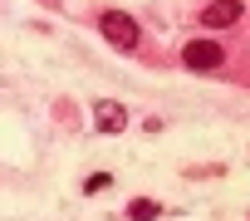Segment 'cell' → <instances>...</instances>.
I'll return each instance as SVG.
<instances>
[{
	"mask_svg": "<svg viewBox=\"0 0 250 221\" xmlns=\"http://www.w3.org/2000/svg\"><path fill=\"white\" fill-rule=\"evenodd\" d=\"M98 30H103V40L113 49H138V40H143V30H138V20L128 10H103L98 15Z\"/></svg>",
	"mask_w": 250,
	"mask_h": 221,
	"instance_id": "obj_1",
	"label": "cell"
},
{
	"mask_svg": "<svg viewBox=\"0 0 250 221\" xmlns=\"http://www.w3.org/2000/svg\"><path fill=\"white\" fill-rule=\"evenodd\" d=\"M182 64H187L191 74H211V69L226 64V54H221L216 40H191V44H182Z\"/></svg>",
	"mask_w": 250,
	"mask_h": 221,
	"instance_id": "obj_2",
	"label": "cell"
},
{
	"mask_svg": "<svg viewBox=\"0 0 250 221\" xmlns=\"http://www.w3.org/2000/svg\"><path fill=\"white\" fill-rule=\"evenodd\" d=\"M93 128L98 133H123V128H128V108L113 103V98H98L93 103Z\"/></svg>",
	"mask_w": 250,
	"mask_h": 221,
	"instance_id": "obj_3",
	"label": "cell"
},
{
	"mask_svg": "<svg viewBox=\"0 0 250 221\" xmlns=\"http://www.w3.org/2000/svg\"><path fill=\"white\" fill-rule=\"evenodd\" d=\"M240 15H245V5H240V0H211V5H206V15H201V25L226 30V25H235Z\"/></svg>",
	"mask_w": 250,
	"mask_h": 221,
	"instance_id": "obj_4",
	"label": "cell"
},
{
	"mask_svg": "<svg viewBox=\"0 0 250 221\" xmlns=\"http://www.w3.org/2000/svg\"><path fill=\"white\" fill-rule=\"evenodd\" d=\"M128 216H133V221H152V216H162V206H157L152 197H133V206H128Z\"/></svg>",
	"mask_w": 250,
	"mask_h": 221,
	"instance_id": "obj_5",
	"label": "cell"
},
{
	"mask_svg": "<svg viewBox=\"0 0 250 221\" xmlns=\"http://www.w3.org/2000/svg\"><path fill=\"white\" fill-rule=\"evenodd\" d=\"M108 187H113V177H108V172H93V177L83 182V192H108Z\"/></svg>",
	"mask_w": 250,
	"mask_h": 221,
	"instance_id": "obj_6",
	"label": "cell"
}]
</instances>
